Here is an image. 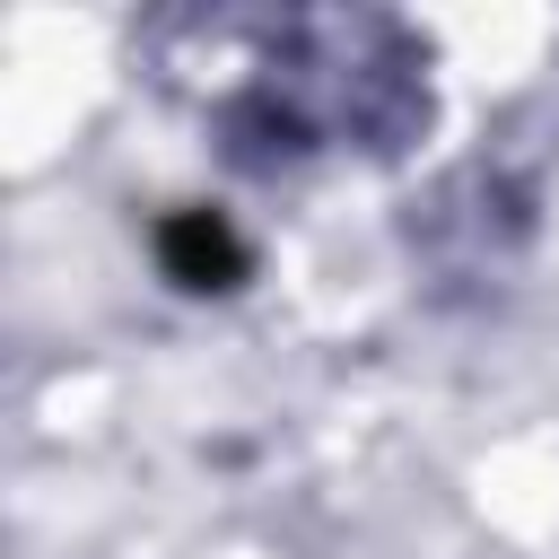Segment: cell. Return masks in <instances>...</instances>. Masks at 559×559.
I'll return each instance as SVG.
<instances>
[{"label": "cell", "instance_id": "cell-1", "mask_svg": "<svg viewBox=\"0 0 559 559\" xmlns=\"http://www.w3.org/2000/svg\"><path fill=\"white\" fill-rule=\"evenodd\" d=\"M175 271H183L192 288H218L210 271H236V245H227V227H201V218H192V227H183V253H175Z\"/></svg>", "mask_w": 559, "mask_h": 559}]
</instances>
